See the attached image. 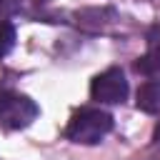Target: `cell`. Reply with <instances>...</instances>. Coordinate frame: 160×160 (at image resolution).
Here are the masks:
<instances>
[{"instance_id":"cell-1","label":"cell","mask_w":160,"mask_h":160,"mask_svg":"<svg viewBox=\"0 0 160 160\" xmlns=\"http://www.w3.org/2000/svg\"><path fill=\"white\" fill-rule=\"evenodd\" d=\"M110 130H112L110 112H105L100 108H80L70 118L65 135H68V140H72L78 145H98Z\"/></svg>"},{"instance_id":"cell-2","label":"cell","mask_w":160,"mask_h":160,"mask_svg":"<svg viewBox=\"0 0 160 160\" xmlns=\"http://www.w3.org/2000/svg\"><path fill=\"white\" fill-rule=\"evenodd\" d=\"M35 118H38V105L28 95L10 90L0 92V125H5L8 130H20L28 128Z\"/></svg>"},{"instance_id":"cell-3","label":"cell","mask_w":160,"mask_h":160,"mask_svg":"<svg viewBox=\"0 0 160 160\" xmlns=\"http://www.w3.org/2000/svg\"><path fill=\"white\" fill-rule=\"evenodd\" d=\"M90 95H92V100L105 102V105L122 102V100L128 98V80H125V72H122L120 68H108L105 72H100V75L92 80Z\"/></svg>"},{"instance_id":"cell-4","label":"cell","mask_w":160,"mask_h":160,"mask_svg":"<svg viewBox=\"0 0 160 160\" xmlns=\"http://www.w3.org/2000/svg\"><path fill=\"white\" fill-rule=\"evenodd\" d=\"M145 40H148V48H145V55L135 62V70L142 75H158L160 72V25H152Z\"/></svg>"},{"instance_id":"cell-5","label":"cell","mask_w":160,"mask_h":160,"mask_svg":"<svg viewBox=\"0 0 160 160\" xmlns=\"http://www.w3.org/2000/svg\"><path fill=\"white\" fill-rule=\"evenodd\" d=\"M138 108L142 112H158L160 110V80H148L138 90Z\"/></svg>"},{"instance_id":"cell-6","label":"cell","mask_w":160,"mask_h":160,"mask_svg":"<svg viewBox=\"0 0 160 160\" xmlns=\"http://www.w3.org/2000/svg\"><path fill=\"white\" fill-rule=\"evenodd\" d=\"M15 45V28L8 20H0V58H5Z\"/></svg>"},{"instance_id":"cell-7","label":"cell","mask_w":160,"mask_h":160,"mask_svg":"<svg viewBox=\"0 0 160 160\" xmlns=\"http://www.w3.org/2000/svg\"><path fill=\"white\" fill-rule=\"evenodd\" d=\"M0 2H2V0H0Z\"/></svg>"}]
</instances>
